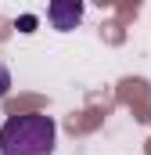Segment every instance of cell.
<instances>
[{
  "mask_svg": "<svg viewBox=\"0 0 151 155\" xmlns=\"http://www.w3.org/2000/svg\"><path fill=\"white\" fill-rule=\"evenodd\" d=\"M58 126L43 112L11 116L0 126V155H50Z\"/></svg>",
  "mask_w": 151,
  "mask_h": 155,
  "instance_id": "cell-1",
  "label": "cell"
},
{
  "mask_svg": "<svg viewBox=\"0 0 151 155\" xmlns=\"http://www.w3.org/2000/svg\"><path fill=\"white\" fill-rule=\"evenodd\" d=\"M47 18L58 33H72L76 25L83 22V0H50Z\"/></svg>",
  "mask_w": 151,
  "mask_h": 155,
  "instance_id": "cell-2",
  "label": "cell"
},
{
  "mask_svg": "<svg viewBox=\"0 0 151 155\" xmlns=\"http://www.w3.org/2000/svg\"><path fill=\"white\" fill-rule=\"evenodd\" d=\"M7 90H11V72H7V69L0 65V97H4Z\"/></svg>",
  "mask_w": 151,
  "mask_h": 155,
  "instance_id": "cell-3",
  "label": "cell"
},
{
  "mask_svg": "<svg viewBox=\"0 0 151 155\" xmlns=\"http://www.w3.org/2000/svg\"><path fill=\"white\" fill-rule=\"evenodd\" d=\"M18 25H22V33H33V25H36V18H33V15H25V18H22Z\"/></svg>",
  "mask_w": 151,
  "mask_h": 155,
  "instance_id": "cell-4",
  "label": "cell"
}]
</instances>
